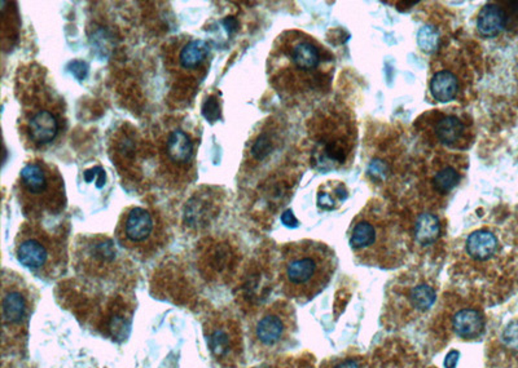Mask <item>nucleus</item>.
I'll return each instance as SVG.
<instances>
[{
  "instance_id": "1",
  "label": "nucleus",
  "mask_w": 518,
  "mask_h": 368,
  "mask_svg": "<svg viewBox=\"0 0 518 368\" xmlns=\"http://www.w3.org/2000/svg\"><path fill=\"white\" fill-rule=\"evenodd\" d=\"M336 68L333 53L299 30L280 35L270 57L272 84L295 103H310L330 91Z\"/></svg>"
},
{
  "instance_id": "2",
  "label": "nucleus",
  "mask_w": 518,
  "mask_h": 368,
  "mask_svg": "<svg viewBox=\"0 0 518 368\" xmlns=\"http://www.w3.org/2000/svg\"><path fill=\"white\" fill-rule=\"evenodd\" d=\"M354 259L360 265L384 270L406 264L411 235L401 218L382 199L372 198L354 218L347 231Z\"/></svg>"
},
{
  "instance_id": "3",
  "label": "nucleus",
  "mask_w": 518,
  "mask_h": 368,
  "mask_svg": "<svg viewBox=\"0 0 518 368\" xmlns=\"http://www.w3.org/2000/svg\"><path fill=\"white\" fill-rule=\"evenodd\" d=\"M336 267V252L328 244L311 239L288 243L279 266L282 291L298 302L315 299L328 287Z\"/></svg>"
},
{
  "instance_id": "4",
  "label": "nucleus",
  "mask_w": 518,
  "mask_h": 368,
  "mask_svg": "<svg viewBox=\"0 0 518 368\" xmlns=\"http://www.w3.org/2000/svg\"><path fill=\"white\" fill-rule=\"evenodd\" d=\"M438 300L436 279L421 270L402 273L388 285L382 323L388 330L411 326L432 311Z\"/></svg>"
},
{
  "instance_id": "5",
  "label": "nucleus",
  "mask_w": 518,
  "mask_h": 368,
  "mask_svg": "<svg viewBox=\"0 0 518 368\" xmlns=\"http://www.w3.org/2000/svg\"><path fill=\"white\" fill-rule=\"evenodd\" d=\"M454 279L471 286V291L484 292V285L493 280L504 260V248L493 229L481 228L468 234L454 253Z\"/></svg>"
},
{
  "instance_id": "6",
  "label": "nucleus",
  "mask_w": 518,
  "mask_h": 368,
  "mask_svg": "<svg viewBox=\"0 0 518 368\" xmlns=\"http://www.w3.org/2000/svg\"><path fill=\"white\" fill-rule=\"evenodd\" d=\"M14 254L34 276L52 280L62 276L68 265L66 241L62 233L47 231L39 221L25 222L14 239Z\"/></svg>"
},
{
  "instance_id": "7",
  "label": "nucleus",
  "mask_w": 518,
  "mask_h": 368,
  "mask_svg": "<svg viewBox=\"0 0 518 368\" xmlns=\"http://www.w3.org/2000/svg\"><path fill=\"white\" fill-rule=\"evenodd\" d=\"M17 196L30 221L59 215L66 206L65 185L59 170L45 161L26 163L17 180Z\"/></svg>"
},
{
  "instance_id": "8",
  "label": "nucleus",
  "mask_w": 518,
  "mask_h": 368,
  "mask_svg": "<svg viewBox=\"0 0 518 368\" xmlns=\"http://www.w3.org/2000/svg\"><path fill=\"white\" fill-rule=\"evenodd\" d=\"M295 332V308L291 302L279 300L251 317L247 326V341L254 357L267 359L289 349Z\"/></svg>"
},
{
  "instance_id": "9",
  "label": "nucleus",
  "mask_w": 518,
  "mask_h": 368,
  "mask_svg": "<svg viewBox=\"0 0 518 368\" xmlns=\"http://www.w3.org/2000/svg\"><path fill=\"white\" fill-rule=\"evenodd\" d=\"M432 330L438 346H445L454 340L478 341L486 334V314L473 296L449 292L439 302Z\"/></svg>"
},
{
  "instance_id": "10",
  "label": "nucleus",
  "mask_w": 518,
  "mask_h": 368,
  "mask_svg": "<svg viewBox=\"0 0 518 368\" xmlns=\"http://www.w3.org/2000/svg\"><path fill=\"white\" fill-rule=\"evenodd\" d=\"M36 292L24 278L4 273L1 279V336L4 347H20L27 334Z\"/></svg>"
},
{
  "instance_id": "11",
  "label": "nucleus",
  "mask_w": 518,
  "mask_h": 368,
  "mask_svg": "<svg viewBox=\"0 0 518 368\" xmlns=\"http://www.w3.org/2000/svg\"><path fill=\"white\" fill-rule=\"evenodd\" d=\"M165 224L151 209L129 207L116 229L117 242L125 251L140 259L151 257L166 244Z\"/></svg>"
},
{
  "instance_id": "12",
  "label": "nucleus",
  "mask_w": 518,
  "mask_h": 368,
  "mask_svg": "<svg viewBox=\"0 0 518 368\" xmlns=\"http://www.w3.org/2000/svg\"><path fill=\"white\" fill-rule=\"evenodd\" d=\"M471 83L469 64L458 47L442 48L430 64L429 92L439 104L464 98Z\"/></svg>"
},
{
  "instance_id": "13",
  "label": "nucleus",
  "mask_w": 518,
  "mask_h": 368,
  "mask_svg": "<svg viewBox=\"0 0 518 368\" xmlns=\"http://www.w3.org/2000/svg\"><path fill=\"white\" fill-rule=\"evenodd\" d=\"M415 127L432 144L454 151L469 149L474 138L469 116L458 109L430 110L416 119Z\"/></svg>"
},
{
  "instance_id": "14",
  "label": "nucleus",
  "mask_w": 518,
  "mask_h": 368,
  "mask_svg": "<svg viewBox=\"0 0 518 368\" xmlns=\"http://www.w3.org/2000/svg\"><path fill=\"white\" fill-rule=\"evenodd\" d=\"M74 264L79 274L104 279L122 269L114 242L106 235L81 237L74 251Z\"/></svg>"
},
{
  "instance_id": "15",
  "label": "nucleus",
  "mask_w": 518,
  "mask_h": 368,
  "mask_svg": "<svg viewBox=\"0 0 518 368\" xmlns=\"http://www.w3.org/2000/svg\"><path fill=\"white\" fill-rule=\"evenodd\" d=\"M206 344L212 358L225 368L238 367L243 360V336L235 317L218 314L204 324Z\"/></svg>"
},
{
  "instance_id": "16",
  "label": "nucleus",
  "mask_w": 518,
  "mask_h": 368,
  "mask_svg": "<svg viewBox=\"0 0 518 368\" xmlns=\"http://www.w3.org/2000/svg\"><path fill=\"white\" fill-rule=\"evenodd\" d=\"M468 161L464 155L439 151L426 163L421 179V192L429 199H442L452 193L465 174Z\"/></svg>"
},
{
  "instance_id": "17",
  "label": "nucleus",
  "mask_w": 518,
  "mask_h": 368,
  "mask_svg": "<svg viewBox=\"0 0 518 368\" xmlns=\"http://www.w3.org/2000/svg\"><path fill=\"white\" fill-rule=\"evenodd\" d=\"M61 131L60 116L49 105H34L26 111L24 132L27 141L36 148L52 144Z\"/></svg>"
},
{
  "instance_id": "18",
  "label": "nucleus",
  "mask_w": 518,
  "mask_h": 368,
  "mask_svg": "<svg viewBox=\"0 0 518 368\" xmlns=\"http://www.w3.org/2000/svg\"><path fill=\"white\" fill-rule=\"evenodd\" d=\"M318 126V144L321 145L323 153L330 157V159L342 163L346 159V151L349 149V144L353 142V132L352 120H345L340 118V120H333L330 116L328 123H324L320 119Z\"/></svg>"
},
{
  "instance_id": "19",
  "label": "nucleus",
  "mask_w": 518,
  "mask_h": 368,
  "mask_svg": "<svg viewBox=\"0 0 518 368\" xmlns=\"http://www.w3.org/2000/svg\"><path fill=\"white\" fill-rule=\"evenodd\" d=\"M489 362L491 368H518V319L508 323L489 344Z\"/></svg>"
},
{
  "instance_id": "20",
  "label": "nucleus",
  "mask_w": 518,
  "mask_h": 368,
  "mask_svg": "<svg viewBox=\"0 0 518 368\" xmlns=\"http://www.w3.org/2000/svg\"><path fill=\"white\" fill-rule=\"evenodd\" d=\"M166 159L177 167H186L192 163L195 145L187 132L175 128L167 133L165 140Z\"/></svg>"
},
{
  "instance_id": "21",
  "label": "nucleus",
  "mask_w": 518,
  "mask_h": 368,
  "mask_svg": "<svg viewBox=\"0 0 518 368\" xmlns=\"http://www.w3.org/2000/svg\"><path fill=\"white\" fill-rule=\"evenodd\" d=\"M508 14L506 10L496 3H489L483 5L477 17V31L478 34L491 39L496 38L506 29Z\"/></svg>"
},
{
  "instance_id": "22",
  "label": "nucleus",
  "mask_w": 518,
  "mask_h": 368,
  "mask_svg": "<svg viewBox=\"0 0 518 368\" xmlns=\"http://www.w3.org/2000/svg\"><path fill=\"white\" fill-rule=\"evenodd\" d=\"M210 53V47L201 39H190L180 47L177 53V64L186 71L200 69Z\"/></svg>"
},
{
  "instance_id": "23",
  "label": "nucleus",
  "mask_w": 518,
  "mask_h": 368,
  "mask_svg": "<svg viewBox=\"0 0 518 368\" xmlns=\"http://www.w3.org/2000/svg\"><path fill=\"white\" fill-rule=\"evenodd\" d=\"M441 224L438 216L430 212H423L415 224V239L420 246H430L438 241Z\"/></svg>"
},
{
  "instance_id": "24",
  "label": "nucleus",
  "mask_w": 518,
  "mask_h": 368,
  "mask_svg": "<svg viewBox=\"0 0 518 368\" xmlns=\"http://www.w3.org/2000/svg\"><path fill=\"white\" fill-rule=\"evenodd\" d=\"M347 198L346 186L340 181H330L328 184L321 185L319 189L318 205L323 209H334L341 205Z\"/></svg>"
},
{
  "instance_id": "25",
  "label": "nucleus",
  "mask_w": 518,
  "mask_h": 368,
  "mask_svg": "<svg viewBox=\"0 0 518 368\" xmlns=\"http://www.w3.org/2000/svg\"><path fill=\"white\" fill-rule=\"evenodd\" d=\"M320 368H378L372 358L359 353H347L323 362Z\"/></svg>"
},
{
  "instance_id": "26",
  "label": "nucleus",
  "mask_w": 518,
  "mask_h": 368,
  "mask_svg": "<svg viewBox=\"0 0 518 368\" xmlns=\"http://www.w3.org/2000/svg\"><path fill=\"white\" fill-rule=\"evenodd\" d=\"M202 113H204V116H205L206 119H209V120H212V122L217 119L218 113H219V105H218L217 100H215L214 97L209 98V100L206 101V104L204 106Z\"/></svg>"
},
{
  "instance_id": "27",
  "label": "nucleus",
  "mask_w": 518,
  "mask_h": 368,
  "mask_svg": "<svg viewBox=\"0 0 518 368\" xmlns=\"http://www.w3.org/2000/svg\"><path fill=\"white\" fill-rule=\"evenodd\" d=\"M509 238H510V242L513 244V247L518 250V206L515 213H513V216H512V220H510Z\"/></svg>"
},
{
  "instance_id": "28",
  "label": "nucleus",
  "mask_w": 518,
  "mask_h": 368,
  "mask_svg": "<svg viewBox=\"0 0 518 368\" xmlns=\"http://www.w3.org/2000/svg\"><path fill=\"white\" fill-rule=\"evenodd\" d=\"M282 221H283L286 226H297V220L295 219L292 211L284 212L283 216H282Z\"/></svg>"
},
{
  "instance_id": "29",
  "label": "nucleus",
  "mask_w": 518,
  "mask_h": 368,
  "mask_svg": "<svg viewBox=\"0 0 518 368\" xmlns=\"http://www.w3.org/2000/svg\"><path fill=\"white\" fill-rule=\"evenodd\" d=\"M423 368H433V367H423Z\"/></svg>"
}]
</instances>
